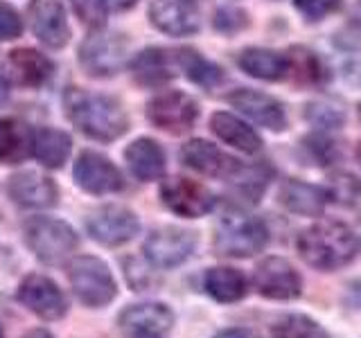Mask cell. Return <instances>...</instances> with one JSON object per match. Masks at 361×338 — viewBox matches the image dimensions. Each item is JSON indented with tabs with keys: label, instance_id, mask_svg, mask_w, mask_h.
<instances>
[{
	"label": "cell",
	"instance_id": "cell-1",
	"mask_svg": "<svg viewBox=\"0 0 361 338\" xmlns=\"http://www.w3.org/2000/svg\"><path fill=\"white\" fill-rule=\"evenodd\" d=\"M66 115L84 135L99 142H113L129 131V118L118 99L68 88L63 95Z\"/></svg>",
	"mask_w": 361,
	"mask_h": 338
},
{
	"label": "cell",
	"instance_id": "cell-2",
	"mask_svg": "<svg viewBox=\"0 0 361 338\" xmlns=\"http://www.w3.org/2000/svg\"><path fill=\"white\" fill-rule=\"evenodd\" d=\"M296 246L300 257L312 268L338 270L355 259L359 239L341 221H319L300 232Z\"/></svg>",
	"mask_w": 361,
	"mask_h": 338
},
{
	"label": "cell",
	"instance_id": "cell-3",
	"mask_svg": "<svg viewBox=\"0 0 361 338\" xmlns=\"http://www.w3.org/2000/svg\"><path fill=\"white\" fill-rule=\"evenodd\" d=\"M27 248L39 262L59 266L79 248V237L71 223L52 217H32L23 225Z\"/></svg>",
	"mask_w": 361,
	"mask_h": 338
},
{
	"label": "cell",
	"instance_id": "cell-4",
	"mask_svg": "<svg viewBox=\"0 0 361 338\" xmlns=\"http://www.w3.org/2000/svg\"><path fill=\"white\" fill-rule=\"evenodd\" d=\"M212 242H214L217 255L235 257V259L251 257L267 246L269 230L262 221L251 217V214L233 210V212H226L217 221Z\"/></svg>",
	"mask_w": 361,
	"mask_h": 338
},
{
	"label": "cell",
	"instance_id": "cell-5",
	"mask_svg": "<svg viewBox=\"0 0 361 338\" xmlns=\"http://www.w3.org/2000/svg\"><path fill=\"white\" fill-rule=\"evenodd\" d=\"M68 280L77 300L90 309H102L118 296V282L111 268L93 255L73 257L68 264Z\"/></svg>",
	"mask_w": 361,
	"mask_h": 338
},
{
	"label": "cell",
	"instance_id": "cell-6",
	"mask_svg": "<svg viewBox=\"0 0 361 338\" xmlns=\"http://www.w3.org/2000/svg\"><path fill=\"white\" fill-rule=\"evenodd\" d=\"M129 41L120 32H95L79 48V63L93 77L116 75L127 61Z\"/></svg>",
	"mask_w": 361,
	"mask_h": 338
},
{
	"label": "cell",
	"instance_id": "cell-7",
	"mask_svg": "<svg viewBox=\"0 0 361 338\" xmlns=\"http://www.w3.org/2000/svg\"><path fill=\"white\" fill-rule=\"evenodd\" d=\"M197 248V232L178 228V225H165L156 228L145 239L142 253L147 262L156 268H176L192 257Z\"/></svg>",
	"mask_w": 361,
	"mask_h": 338
},
{
	"label": "cell",
	"instance_id": "cell-8",
	"mask_svg": "<svg viewBox=\"0 0 361 338\" xmlns=\"http://www.w3.org/2000/svg\"><path fill=\"white\" fill-rule=\"evenodd\" d=\"M199 118V106L190 95L180 90H169V93L156 95L147 104V120L156 129L167 131L172 135H180L195 127Z\"/></svg>",
	"mask_w": 361,
	"mask_h": 338
},
{
	"label": "cell",
	"instance_id": "cell-9",
	"mask_svg": "<svg viewBox=\"0 0 361 338\" xmlns=\"http://www.w3.org/2000/svg\"><path fill=\"white\" fill-rule=\"evenodd\" d=\"M16 300L41 320H59L68 311L63 291L54 284V280L39 273L23 277L16 289Z\"/></svg>",
	"mask_w": 361,
	"mask_h": 338
},
{
	"label": "cell",
	"instance_id": "cell-10",
	"mask_svg": "<svg viewBox=\"0 0 361 338\" xmlns=\"http://www.w3.org/2000/svg\"><path fill=\"white\" fill-rule=\"evenodd\" d=\"M161 201L167 210H172L178 217L197 219L208 214L214 208V194L206 187L190 178H167L161 185Z\"/></svg>",
	"mask_w": 361,
	"mask_h": 338
},
{
	"label": "cell",
	"instance_id": "cell-11",
	"mask_svg": "<svg viewBox=\"0 0 361 338\" xmlns=\"http://www.w3.org/2000/svg\"><path fill=\"white\" fill-rule=\"evenodd\" d=\"M86 230L102 246H122L131 242L140 230L138 217L122 206H104L88 214Z\"/></svg>",
	"mask_w": 361,
	"mask_h": 338
},
{
	"label": "cell",
	"instance_id": "cell-12",
	"mask_svg": "<svg viewBox=\"0 0 361 338\" xmlns=\"http://www.w3.org/2000/svg\"><path fill=\"white\" fill-rule=\"evenodd\" d=\"M253 284L269 300H293L302 293V277L285 257H267L255 266Z\"/></svg>",
	"mask_w": 361,
	"mask_h": 338
},
{
	"label": "cell",
	"instance_id": "cell-13",
	"mask_svg": "<svg viewBox=\"0 0 361 338\" xmlns=\"http://www.w3.org/2000/svg\"><path fill=\"white\" fill-rule=\"evenodd\" d=\"M75 180L88 194H113L124 187V178L120 169L113 165L106 156L97 151H82L75 163Z\"/></svg>",
	"mask_w": 361,
	"mask_h": 338
},
{
	"label": "cell",
	"instance_id": "cell-14",
	"mask_svg": "<svg viewBox=\"0 0 361 338\" xmlns=\"http://www.w3.org/2000/svg\"><path fill=\"white\" fill-rule=\"evenodd\" d=\"M180 161L203 176L226 178V180H233L244 169V165L237 161V158L221 151L217 144H212L208 140H199V138L183 144Z\"/></svg>",
	"mask_w": 361,
	"mask_h": 338
},
{
	"label": "cell",
	"instance_id": "cell-15",
	"mask_svg": "<svg viewBox=\"0 0 361 338\" xmlns=\"http://www.w3.org/2000/svg\"><path fill=\"white\" fill-rule=\"evenodd\" d=\"M27 16L32 32L48 48L59 50L71 39V27H68L61 0H30Z\"/></svg>",
	"mask_w": 361,
	"mask_h": 338
},
{
	"label": "cell",
	"instance_id": "cell-16",
	"mask_svg": "<svg viewBox=\"0 0 361 338\" xmlns=\"http://www.w3.org/2000/svg\"><path fill=\"white\" fill-rule=\"evenodd\" d=\"M228 101L235 108H240L244 115L257 122L259 127L278 133L287 129V111L282 106V101H278L276 97L259 93V90L240 88L228 95Z\"/></svg>",
	"mask_w": 361,
	"mask_h": 338
},
{
	"label": "cell",
	"instance_id": "cell-17",
	"mask_svg": "<svg viewBox=\"0 0 361 338\" xmlns=\"http://www.w3.org/2000/svg\"><path fill=\"white\" fill-rule=\"evenodd\" d=\"M9 196L20 208L41 210L52 208L59 201V187L45 174L39 172H18L9 178Z\"/></svg>",
	"mask_w": 361,
	"mask_h": 338
},
{
	"label": "cell",
	"instance_id": "cell-18",
	"mask_svg": "<svg viewBox=\"0 0 361 338\" xmlns=\"http://www.w3.org/2000/svg\"><path fill=\"white\" fill-rule=\"evenodd\" d=\"M149 18L169 37H190L201 27L199 11L190 0H152Z\"/></svg>",
	"mask_w": 361,
	"mask_h": 338
},
{
	"label": "cell",
	"instance_id": "cell-19",
	"mask_svg": "<svg viewBox=\"0 0 361 338\" xmlns=\"http://www.w3.org/2000/svg\"><path fill=\"white\" fill-rule=\"evenodd\" d=\"M118 323L124 332L133 334H165L172 330L174 313L163 302H138L124 307L118 315Z\"/></svg>",
	"mask_w": 361,
	"mask_h": 338
},
{
	"label": "cell",
	"instance_id": "cell-20",
	"mask_svg": "<svg viewBox=\"0 0 361 338\" xmlns=\"http://www.w3.org/2000/svg\"><path fill=\"white\" fill-rule=\"evenodd\" d=\"M278 199L289 212L300 214V217H321L325 212V206L330 203L327 189L305 183L298 178H289L280 185Z\"/></svg>",
	"mask_w": 361,
	"mask_h": 338
},
{
	"label": "cell",
	"instance_id": "cell-21",
	"mask_svg": "<svg viewBox=\"0 0 361 338\" xmlns=\"http://www.w3.org/2000/svg\"><path fill=\"white\" fill-rule=\"evenodd\" d=\"M124 158H127L131 174L138 180H142V183H149V180H158L165 176V169H167L165 151H163V146L152 138L133 140L127 149H124Z\"/></svg>",
	"mask_w": 361,
	"mask_h": 338
},
{
	"label": "cell",
	"instance_id": "cell-22",
	"mask_svg": "<svg viewBox=\"0 0 361 338\" xmlns=\"http://www.w3.org/2000/svg\"><path fill=\"white\" fill-rule=\"evenodd\" d=\"M174 65H176V56L165 52L163 48H147L133 56L131 75L140 86L158 88L174 79Z\"/></svg>",
	"mask_w": 361,
	"mask_h": 338
},
{
	"label": "cell",
	"instance_id": "cell-23",
	"mask_svg": "<svg viewBox=\"0 0 361 338\" xmlns=\"http://www.w3.org/2000/svg\"><path fill=\"white\" fill-rule=\"evenodd\" d=\"M73 149L71 135L59 131V129H37L30 133V156L48 167V169H59L68 161Z\"/></svg>",
	"mask_w": 361,
	"mask_h": 338
},
{
	"label": "cell",
	"instance_id": "cell-24",
	"mask_svg": "<svg viewBox=\"0 0 361 338\" xmlns=\"http://www.w3.org/2000/svg\"><path fill=\"white\" fill-rule=\"evenodd\" d=\"M237 63L246 75L262 82H280L289 75V56L267 48H246Z\"/></svg>",
	"mask_w": 361,
	"mask_h": 338
},
{
	"label": "cell",
	"instance_id": "cell-25",
	"mask_svg": "<svg viewBox=\"0 0 361 338\" xmlns=\"http://www.w3.org/2000/svg\"><path fill=\"white\" fill-rule=\"evenodd\" d=\"M9 68L14 73V79L20 86L27 88H39L43 86L54 73V63L45 54L32 50V48H20L9 52Z\"/></svg>",
	"mask_w": 361,
	"mask_h": 338
},
{
	"label": "cell",
	"instance_id": "cell-26",
	"mask_svg": "<svg viewBox=\"0 0 361 338\" xmlns=\"http://www.w3.org/2000/svg\"><path fill=\"white\" fill-rule=\"evenodd\" d=\"M210 129L219 140H224L226 144H231L244 154H257L259 146H262V138H259L246 122H242L240 118H235L226 111L212 113Z\"/></svg>",
	"mask_w": 361,
	"mask_h": 338
},
{
	"label": "cell",
	"instance_id": "cell-27",
	"mask_svg": "<svg viewBox=\"0 0 361 338\" xmlns=\"http://www.w3.org/2000/svg\"><path fill=\"white\" fill-rule=\"evenodd\" d=\"M203 289L217 302L231 304L246 296V277L231 266H212L203 275Z\"/></svg>",
	"mask_w": 361,
	"mask_h": 338
},
{
	"label": "cell",
	"instance_id": "cell-28",
	"mask_svg": "<svg viewBox=\"0 0 361 338\" xmlns=\"http://www.w3.org/2000/svg\"><path fill=\"white\" fill-rule=\"evenodd\" d=\"M174 56H176V65L185 73V77L190 79V82H195L197 86L214 88L224 82L221 68L217 63H212L210 59H206L203 54H199L197 50L183 48V50H178Z\"/></svg>",
	"mask_w": 361,
	"mask_h": 338
},
{
	"label": "cell",
	"instance_id": "cell-29",
	"mask_svg": "<svg viewBox=\"0 0 361 338\" xmlns=\"http://www.w3.org/2000/svg\"><path fill=\"white\" fill-rule=\"evenodd\" d=\"M30 133L23 129V124L3 118L0 120V163L16 165L30 154Z\"/></svg>",
	"mask_w": 361,
	"mask_h": 338
},
{
	"label": "cell",
	"instance_id": "cell-30",
	"mask_svg": "<svg viewBox=\"0 0 361 338\" xmlns=\"http://www.w3.org/2000/svg\"><path fill=\"white\" fill-rule=\"evenodd\" d=\"M289 75H293L302 84H323L327 77V70L321 61V56L307 50V48H293L289 50Z\"/></svg>",
	"mask_w": 361,
	"mask_h": 338
},
{
	"label": "cell",
	"instance_id": "cell-31",
	"mask_svg": "<svg viewBox=\"0 0 361 338\" xmlns=\"http://www.w3.org/2000/svg\"><path fill=\"white\" fill-rule=\"evenodd\" d=\"M274 338H330V334L310 315L287 313L276 320Z\"/></svg>",
	"mask_w": 361,
	"mask_h": 338
},
{
	"label": "cell",
	"instance_id": "cell-32",
	"mask_svg": "<svg viewBox=\"0 0 361 338\" xmlns=\"http://www.w3.org/2000/svg\"><path fill=\"white\" fill-rule=\"evenodd\" d=\"M327 196L332 203H338L343 208H353L361 203V178L348 172H336L330 176L327 183Z\"/></svg>",
	"mask_w": 361,
	"mask_h": 338
},
{
	"label": "cell",
	"instance_id": "cell-33",
	"mask_svg": "<svg viewBox=\"0 0 361 338\" xmlns=\"http://www.w3.org/2000/svg\"><path fill=\"white\" fill-rule=\"evenodd\" d=\"M248 25L246 11L240 7H221L214 14V30L221 34H235Z\"/></svg>",
	"mask_w": 361,
	"mask_h": 338
},
{
	"label": "cell",
	"instance_id": "cell-34",
	"mask_svg": "<svg viewBox=\"0 0 361 338\" xmlns=\"http://www.w3.org/2000/svg\"><path fill=\"white\" fill-rule=\"evenodd\" d=\"M293 5L307 20H323L334 14L341 5V0H293Z\"/></svg>",
	"mask_w": 361,
	"mask_h": 338
},
{
	"label": "cell",
	"instance_id": "cell-35",
	"mask_svg": "<svg viewBox=\"0 0 361 338\" xmlns=\"http://www.w3.org/2000/svg\"><path fill=\"white\" fill-rule=\"evenodd\" d=\"M73 9L86 25H93V27L104 25L106 9L102 5V0H73Z\"/></svg>",
	"mask_w": 361,
	"mask_h": 338
},
{
	"label": "cell",
	"instance_id": "cell-36",
	"mask_svg": "<svg viewBox=\"0 0 361 338\" xmlns=\"http://www.w3.org/2000/svg\"><path fill=\"white\" fill-rule=\"evenodd\" d=\"M307 120L319 124V127L325 129H336L341 124L343 115L332 106H325V104H310L307 106Z\"/></svg>",
	"mask_w": 361,
	"mask_h": 338
},
{
	"label": "cell",
	"instance_id": "cell-37",
	"mask_svg": "<svg viewBox=\"0 0 361 338\" xmlns=\"http://www.w3.org/2000/svg\"><path fill=\"white\" fill-rule=\"evenodd\" d=\"M20 32H23V20H20V16L9 5L0 3V39H3V41H11V39L20 37Z\"/></svg>",
	"mask_w": 361,
	"mask_h": 338
},
{
	"label": "cell",
	"instance_id": "cell-38",
	"mask_svg": "<svg viewBox=\"0 0 361 338\" xmlns=\"http://www.w3.org/2000/svg\"><path fill=\"white\" fill-rule=\"evenodd\" d=\"M307 142H310V144H307L310 154H312L321 165L334 161V149H336L334 142H327L325 138H310Z\"/></svg>",
	"mask_w": 361,
	"mask_h": 338
},
{
	"label": "cell",
	"instance_id": "cell-39",
	"mask_svg": "<svg viewBox=\"0 0 361 338\" xmlns=\"http://www.w3.org/2000/svg\"><path fill=\"white\" fill-rule=\"evenodd\" d=\"M345 304H348V309L361 313V280L350 282L345 287Z\"/></svg>",
	"mask_w": 361,
	"mask_h": 338
},
{
	"label": "cell",
	"instance_id": "cell-40",
	"mask_svg": "<svg viewBox=\"0 0 361 338\" xmlns=\"http://www.w3.org/2000/svg\"><path fill=\"white\" fill-rule=\"evenodd\" d=\"M212 338H259V336H257V332L248 330V327H231V330L214 334Z\"/></svg>",
	"mask_w": 361,
	"mask_h": 338
},
{
	"label": "cell",
	"instance_id": "cell-41",
	"mask_svg": "<svg viewBox=\"0 0 361 338\" xmlns=\"http://www.w3.org/2000/svg\"><path fill=\"white\" fill-rule=\"evenodd\" d=\"M106 11H127L138 5V0H102Z\"/></svg>",
	"mask_w": 361,
	"mask_h": 338
},
{
	"label": "cell",
	"instance_id": "cell-42",
	"mask_svg": "<svg viewBox=\"0 0 361 338\" xmlns=\"http://www.w3.org/2000/svg\"><path fill=\"white\" fill-rule=\"evenodd\" d=\"M23 338H54V336L48 330H41V327H39V330H30Z\"/></svg>",
	"mask_w": 361,
	"mask_h": 338
},
{
	"label": "cell",
	"instance_id": "cell-43",
	"mask_svg": "<svg viewBox=\"0 0 361 338\" xmlns=\"http://www.w3.org/2000/svg\"><path fill=\"white\" fill-rule=\"evenodd\" d=\"M7 97H9V90H7V84L3 82V79H0V106L5 104L7 101Z\"/></svg>",
	"mask_w": 361,
	"mask_h": 338
},
{
	"label": "cell",
	"instance_id": "cell-44",
	"mask_svg": "<svg viewBox=\"0 0 361 338\" xmlns=\"http://www.w3.org/2000/svg\"><path fill=\"white\" fill-rule=\"evenodd\" d=\"M131 338H163V334H133Z\"/></svg>",
	"mask_w": 361,
	"mask_h": 338
},
{
	"label": "cell",
	"instance_id": "cell-45",
	"mask_svg": "<svg viewBox=\"0 0 361 338\" xmlns=\"http://www.w3.org/2000/svg\"><path fill=\"white\" fill-rule=\"evenodd\" d=\"M357 161H359V165H361V142H359V146H357Z\"/></svg>",
	"mask_w": 361,
	"mask_h": 338
},
{
	"label": "cell",
	"instance_id": "cell-46",
	"mask_svg": "<svg viewBox=\"0 0 361 338\" xmlns=\"http://www.w3.org/2000/svg\"><path fill=\"white\" fill-rule=\"evenodd\" d=\"M0 338H5V330H3V325H0Z\"/></svg>",
	"mask_w": 361,
	"mask_h": 338
}]
</instances>
